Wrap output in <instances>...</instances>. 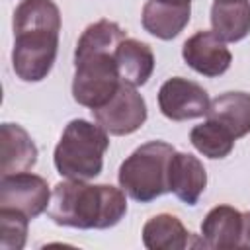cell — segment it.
<instances>
[{"instance_id": "obj_1", "label": "cell", "mask_w": 250, "mask_h": 250, "mask_svg": "<svg viewBox=\"0 0 250 250\" xmlns=\"http://www.w3.org/2000/svg\"><path fill=\"white\" fill-rule=\"evenodd\" d=\"M12 68L23 82H41L51 72L61 33V12L53 0H21L14 10Z\"/></svg>"}, {"instance_id": "obj_2", "label": "cell", "mask_w": 250, "mask_h": 250, "mask_svg": "<svg viewBox=\"0 0 250 250\" xmlns=\"http://www.w3.org/2000/svg\"><path fill=\"white\" fill-rule=\"evenodd\" d=\"M127 213L125 191L109 184H86V180L59 182L51 191L49 219L59 227L111 229Z\"/></svg>"}, {"instance_id": "obj_3", "label": "cell", "mask_w": 250, "mask_h": 250, "mask_svg": "<svg viewBox=\"0 0 250 250\" xmlns=\"http://www.w3.org/2000/svg\"><path fill=\"white\" fill-rule=\"evenodd\" d=\"M109 133L98 123L72 119L53 152L55 168L70 180H92L102 174L104 154L109 148Z\"/></svg>"}, {"instance_id": "obj_4", "label": "cell", "mask_w": 250, "mask_h": 250, "mask_svg": "<svg viewBox=\"0 0 250 250\" xmlns=\"http://www.w3.org/2000/svg\"><path fill=\"white\" fill-rule=\"evenodd\" d=\"M176 148L164 141H148L137 146L119 166L121 189L139 203H150L170 191L168 166Z\"/></svg>"}, {"instance_id": "obj_5", "label": "cell", "mask_w": 250, "mask_h": 250, "mask_svg": "<svg viewBox=\"0 0 250 250\" xmlns=\"http://www.w3.org/2000/svg\"><path fill=\"white\" fill-rule=\"evenodd\" d=\"M121 82L115 49H74L72 98L76 104L90 109L102 107Z\"/></svg>"}, {"instance_id": "obj_6", "label": "cell", "mask_w": 250, "mask_h": 250, "mask_svg": "<svg viewBox=\"0 0 250 250\" xmlns=\"http://www.w3.org/2000/svg\"><path fill=\"white\" fill-rule=\"evenodd\" d=\"M90 111L96 123L115 137L131 135L139 131L146 121V102L137 92V88L127 82H121L107 104Z\"/></svg>"}, {"instance_id": "obj_7", "label": "cell", "mask_w": 250, "mask_h": 250, "mask_svg": "<svg viewBox=\"0 0 250 250\" xmlns=\"http://www.w3.org/2000/svg\"><path fill=\"white\" fill-rule=\"evenodd\" d=\"M201 240L205 248L217 250L250 248V213L232 205L213 207L201 223Z\"/></svg>"}, {"instance_id": "obj_8", "label": "cell", "mask_w": 250, "mask_h": 250, "mask_svg": "<svg viewBox=\"0 0 250 250\" xmlns=\"http://www.w3.org/2000/svg\"><path fill=\"white\" fill-rule=\"evenodd\" d=\"M51 191L45 178L29 172L2 176L0 209H14L27 219H35L49 209Z\"/></svg>"}, {"instance_id": "obj_9", "label": "cell", "mask_w": 250, "mask_h": 250, "mask_svg": "<svg viewBox=\"0 0 250 250\" xmlns=\"http://www.w3.org/2000/svg\"><path fill=\"white\" fill-rule=\"evenodd\" d=\"M209 96L203 86L184 76L168 78L158 90V107L170 121H188L207 115Z\"/></svg>"}, {"instance_id": "obj_10", "label": "cell", "mask_w": 250, "mask_h": 250, "mask_svg": "<svg viewBox=\"0 0 250 250\" xmlns=\"http://www.w3.org/2000/svg\"><path fill=\"white\" fill-rule=\"evenodd\" d=\"M182 57L191 70L209 78H217L225 74L232 62V55L229 47L221 37L213 33V29L211 31L201 29L195 31L191 37H188L182 47Z\"/></svg>"}, {"instance_id": "obj_11", "label": "cell", "mask_w": 250, "mask_h": 250, "mask_svg": "<svg viewBox=\"0 0 250 250\" xmlns=\"http://www.w3.org/2000/svg\"><path fill=\"white\" fill-rule=\"evenodd\" d=\"M207 186L203 162L189 152H174L168 166V188L186 205H197Z\"/></svg>"}, {"instance_id": "obj_12", "label": "cell", "mask_w": 250, "mask_h": 250, "mask_svg": "<svg viewBox=\"0 0 250 250\" xmlns=\"http://www.w3.org/2000/svg\"><path fill=\"white\" fill-rule=\"evenodd\" d=\"M0 146H2V176L29 172L37 164V146L29 133L18 123H2L0 127Z\"/></svg>"}, {"instance_id": "obj_13", "label": "cell", "mask_w": 250, "mask_h": 250, "mask_svg": "<svg viewBox=\"0 0 250 250\" xmlns=\"http://www.w3.org/2000/svg\"><path fill=\"white\" fill-rule=\"evenodd\" d=\"M191 4H170L162 0H146L141 14V23L150 35L170 41L178 37L189 23Z\"/></svg>"}, {"instance_id": "obj_14", "label": "cell", "mask_w": 250, "mask_h": 250, "mask_svg": "<svg viewBox=\"0 0 250 250\" xmlns=\"http://www.w3.org/2000/svg\"><path fill=\"white\" fill-rule=\"evenodd\" d=\"M115 61L121 80L135 88L145 86L154 72V53L139 39L125 37L115 49Z\"/></svg>"}, {"instance_id": "obj_15", "label": "cell", "mask_w": 250, "mask_h": 250, "mask_svg": "<svg viewBox=\"0 0 250 250\" xmlns=\"http://www.w3.org/2000/svg\"><path fill=\"white\" fill-rule=\"evenodd\" d=\"M207 119L221 123L230 131L234 139L250 133V94L248 92H225L211 100Z\"/></svg>"}, {"instance_id": "obj_16", "label": "cell", "mask_w": 250, "mask_h": 250, "mask_svg": "<svg viewBox=\"0 0 250 250\" xmlns=\"http://www.w3.org/2000/svg\"><path fill=\"white\" fill-rule=\"evenodd\" d=\"M211 27L225 43L242 41L250 33V0H215Z\"/></svg>"}, {"instance_id": "obj_17", "label": "cell", "mask_w": 250, "mask_h": 250, "mask_svg": "<svg viewBox=\"0 0 250 250\" xmlns=\"http://www.w3.org/2000/svg\"><path fill=\"white\" fill-rule=\"evenodd\" d=\"M141 234L143 244L148 250H184L188 246H195V242H191V232L176 215L170 213L150 217Z\"/></svg>"}, {"instance_id": "obj_18", "label": "cell", "mask_w": 250, "mask_h": 250, "mask_svg": "<svg viewBox=\"0 0 250 250\" xmlns=\"http://www.w3.org/2000/svg\"><path fill=\"white\" fill-rule=\"evenodd\" d=\"M189 141L203 156L217 160V158H225L232 152L236 139L221 123L207 119L189 131Z\"/></svg>"}, {"instance_id": "obj_19", "label": "cell", "mask_w": 250, "mask_h": 250, "mask_svg": "<svg viewBox=\"0 0 250 250\" xmlns=\"http://www.w3.org/2000/svg\"><path fill=\"white\" fill-rule=\"evenodd\" d=\"M27 219L14 209H0V246L2 250H21L27 240Z\"/></svg>"}, {"instance_id": "obj_20", "label": "cell", "mask_w": 250, "mask_h": 250, "mask_svg": "<svg viewBox=\"0 0 250 250\" xmlns=\"http://www.w3.org/2000/svg\"><path fill=\"white\" fill-rule=\"evenodd\" d=\"M162 2H170V4H191V0H162Z\"/></svg>"}]
</instances>
